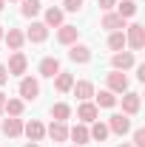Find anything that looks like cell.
I'll return each instance as SVG.
<instances>
[{
	"instance_id": "6da1fadb",
	"label": "cell",
	"mask_w": 145,
	"mask_h": 147,
	"mask_svg": "<svg viewBox=\"0 0 145 147\" xmlns=\"http://www.w3.org/2000/svg\"><path fill=\"white\" fill-rule=\"evenodd\" d=\"M125 45H131L134 51H140L145 45V26L134 23V26H125Z\"/></svg>"
},
{
	"instance_id": "7a4b0ae2",
	"label": "cell",
	"mask_w": 145,
	"mask_h": 147,
	"mask_svg": "<svg viewBox=\"0 0 145 147\" xmlns=\"http://www.w3.org/2000/svg\"><path fill=\"white\" fill-rule=\"evenodd\" d=\"M17 91H20V99L23 102H34L37 96H40V82H37L34 76H23Z\"/></svg>"
},
{
	"instance_id": "3957f363",
	"label": "cell",
	"mask_w": 145,
	"mask_h": 147,
	"mask_svg": "<svg viewBox=\"0 0 145 147\" xmlns=\"http://www.w3.org/2000/svg\"><path fill=\"white\" fill-rule=\"evenodd\" d=\"M105 85H108L111 93H125L128 91V76H125V71H111V74H105Z\"/></svg>"
},
{
	"instance_id": "277c9868",
	"label": "cell",
	"mask_w": 145,
	"mask_h": 147,
	"mask_svg": "<svg viewBox=\"0 0 145 147\" xmlns=\"http://www.w3.org/2000/svg\"><path fill=\"white\" fill-rule=\"evenodd\" d=\"M134 65H137L134 51H114V57H111V68H114V71H128V68H134Z\"/></svg>"
},
{
	"instance_id": "5b68a950",
	"label": "cell",
	"mask_w": 145,
	"mask_h": 147,
	"mask_svg": "<svg viewBox=\"0 0 145 147\" xmlns=\"http://www.w3.org/2000/svg\"><path fill=\"white\" fill-rule=\"evenodd\" d=\"M26 68H29V59H26V54H23V51H14V54L9 57V65H6L9 76H23V74H26Z\"/></svg>"
},
{
	"instance_id": "8992f818",
	"label": "cell",
	"mask_w": 145,
	"mask_h": 147,
	"mask_svg": "<svg viewBox=\"0 0 145 147\" xmlns=\"http://www.w3.org/2000/svg\"><path fill=\"white\" fill-rule=\"evenodd\" d=\"M128 130H131V119H128L125 113H114L108 119V133H117V136H125Z\"/></svg>"
},
{
	"instance_id": "52a82bcc",
	"label": "cell",
	"mask_w": 145,
	"mask_h": 147,
	"mask_svg": "<svg viewBox=\"0 0 145 147\" xmlns=\"http://www.w3.org/2000/svg\"><path fill=\"white\" fill-rule=\"evenodd\" d=\"M77 37H80V28H77V26L63 23V26L57 28V42H60V45H74V42H77Z\"/></svg>"
},
{
	"instance_id": "ba28073f",
	"label": "cell",
	"mask_w": 145,
	"mask_h": 147,
	"mask_svg": "<svg viewBox=\"0 0 145 147\" xmlns=\"http://www.w3.org/2000/svg\"><path fill=\"white\" fill-rule=\"evenodd\" d=\"M0 130H3V136L17 139V136H23V119H20V116H9V119H3Z\"/></svg>"
},
{
	"instance_id": "9c48e42d",
	"label": "cell",
	"mask_w": 145,
	"mask_h": 147,
	"mask_svg": "<svg viewBox=\"0 0 145 147\" xmlns=\"http://www.w3.org/2000/svg\"><path fill=\"white\" fill-rule=\"evenodd\" d=\"M97 116H100V108H97L94 102H80V108H77V119H80L83 125L97 122Z\"/></svg>"
},
{
	"instance_id": "30bf717a",
	"label": "cell",
	"mask_w": 145,
	"mask_h": 147,
	"mask_svg": "<svg viewBox=\"0 0 145 147\" xmlns=\"http://www.w3.org/2000/svg\"><path fill=\"white\" fill-rule=\"evenodd\" d=\"M29 42H46L49 40V26L46 23H31L29 26V31H23Z\"/></svg>"
},
{
	"instance_id": "8fae6325",
	"label": "cell",
	"mask_w": 145,
	"mask_h": 147,
	"mask_svg": "<svg viewBox=\"0 0 145 147\" xmlns=\"http://www.w3.org/2000/svg\"><path fill=\"white\" fill-rule=\"evenodd\" d=\"M23 133L29 136V142H43V139H46V125L37 122V119H31V122L23 125Z\"/></svg>"
},
{
	"instance_id": "7c38bea8",
	"label": "cell",
	"mask_w": 145,
	"mask_h": 147,
	"mask_svg": "<svg viewBox=\"0 0 145 147\" xmlns=\"http://www.w3.org/2000/svg\"><path fill=\"white\" fill-rule=\"evenodd\" d=\"M122 113H125V116H137V113H140V93L137 91H125L122 93Z\"/></svg>"
},
{
	"instance_id": "4fadbf2b",
	"label": "cell",
	"mask_w": 145,
	"mask_h": 147,
	"mask_svg": "<svg viewBox=\"0 0 145 147\" xmlns=\"http://www.w3.org/2000/svg\"><path fill=\"white\" fill-rule=\"evenodd\" d=\"M37 71H40V76H49V79H54L57 74H60V59H57V57H43Z\"/></svg>"
},
{
	"instance_id": "5bb4252c",
	"label": "cell",
	"mask_w": 145,
	"mask_h": 147,
	"mask_svg": "<svg viewBox=\"0 0 145 147\" xmlns=\"http://www.w3.org/2000/svg\"><path fill=\"white\" fill-rule=\"evenodd\" d=\"M68 59H71V62H80V65H85V62H91V48H88V45L74 42L71 51H68Z\"/></svg>"
},
{
	"instance_id": "9a60e30c",
	"label": "cell",
	"mask_w": 145,
	"mask_h": 147,
	"mask_svg": "<svg viewBox=\"0 0 145 147\" xmlns=\"http://www.w3.org/2000/svg\"><path fill=\"white\" fill-rule=\"evenodd\" d=\"M103 28H108V31H125V20L120 17L117 11H105L103 14Z\"/></svg>"
},
{
	"instance_id": "2e32d148",
	"label": "cell",
	"mask_w": 145,
	"mask_h": 147,
	"mask_svg": "<svg viewBox=\"0 0 145 147\" xmlns=\"http://www.w3.org/2000/svg\"><path fill=\"white\" fill-rule=\"evenodd\" d=\"M71 91H74V96H77L80 102H88L91 96H94V85H91L88 79H80V82L71 85Z\"/></svg>"
},
{
	"instance_id": "e0dca14e",
	"label": "cell",
	"mask_w": 145,
	"mask_h": 147,
	"mask_svg": "<svg viewBox=\"0 0 145 147\" xmlns=\"http://www.w3.org/2000/svg\"><path fill=\"white\" fill-rule=\"evenodd\" d=\"M68 139H71V142H74L77 147L88 144V142H91V136H88V127H85L83 122H80V125H74V127L68 130Z\"/></svg>"
},
{
	"instance_id": "ac0fdd59",
	"label": "cell",
	"mask_w": 145,
	"mask_h": 147,
	"mask_svg": "<svg viewBox=\"0 0 145 147\" xmlns=\"http://www.w3.org/2000/svg\"><path fill=\"white\" fill-rule=\"evenodd\" d=\"M3 40H6V45H9L12 51H20V48H23V42H26V34H23L20 28H9V31L3 34Z\"/></svg>"
},
{
	"instance_id": "d6986e66",
	"label": "cell",
	"mask_w": 145,
	"mask_h": 147,
	"mask_svg": "<svg viewBox=\"0 0 145 147\" xmlns=\"http://www.w3.org/2000/svg\"><path fill=\"white\" fill-rule=\"evenodd\" d=\"M46 136H51V142H66V139H68L66 122H51V125L46 127Z\"/></svg>"
},
{
	"instance_id": "ffe728a7",
	"label": "cell",
	"mask_w": 145,
	"mask_h": 147,
	"mask_svg": "<svg viewBox=\"0 0 145 147\" xmlns=\"http://www.w3.org/2000/svg\"><path fill=\"white\" fill-rule=\"evenodd\" d=\"M49 28H60L63 26V9H57V6H51V9H46V20H43Z\"/></svg>"
},
{
	"instance_id": "44dd1931",
	"label": "cell",
	"mask_w": 145,
	"mask_h": 147,
	"mask_svg": "<svg viewBox=\"0 0 145 147\" xmlns=\"http://www.w3.org/2000/svg\"><path fill=\"white\" fill-rule=\"evenodd\" d=\"M88 136L94 139V142H105V139H108V125H105V122H100V119H97V122H91Z\"/></svg>"
},
{
	"instance_id": "7402d4cb",
	"label": "cell",
	"mask_w": 145,
	"mask_h": 147,
	"mask_svg": "<svg viewBox=\"0 0 145 147\" xmlns=\"http://www.w3.org/2000/svg\"><path fill=\"white\" fill-rule=\"evenodd\" d=\"M71 85H74V76H71L68 71H60V74H57L54 88H57L60 93H68V91H71Z\"/></svg>"
},
{
	"instance_id": "603a6c76",
	"label": "cell",
	"mask_w": 145,
	"mask_h": 147,
	"mask_svg": "<svg viewBox=\"0 0 145 147\" xmlns=\"http://www.w3.org/2000/svg\"><path fill=\"white\" fill-rule=\"evenodd\" d=\"M49 113H51V119H54V122H66V119L71 116V108H68L66 102H57V105H51Z\"/></svg>"
},
{
	"instance_id": "cb8c5ba5",
	"label": "cell",
	"mask_w": 145,
	"mask_h": 147,
	"mask_svg": "<svg viewBox=\"0 0 145 147\" xmlns=\"http://www.w3.org/2000/svg\"><path fill=\"white\" fill-rule=\"evenodd\" d=\"M20 3H23V6H20V14H23V17H37L40 9H43L40 0H20Z\"/></svg>"
},
{
	"instance_id": "d4e9b609",
	"label": "cell",
	"mask_w": 145,
	"mask_h": 147,
	"mask_svg": "<svg viewBox=\"0 0 145 147\" xmlns=\"http://www.w3.org/2000/svg\"><path fill=\"white\" fill-rule=\"evenodd\" d=\"M94 96H97V102H94L97 108H114L117 105V96L111 91H100V93H94Z\"/></svg>"
},
{
	"instance_id": "484cf974",
	"label": "cell",
	"mask_w": 145,
	"mask_h": 147,
	"mask_svg": "<svg viewBox=\"0 0 145 147\" xmlns=\"http://www.w3.org/2000/svg\"><path fill=\"white\" fill-rule=\"evenodd\" d=\"M23 108H26V102H23V99H6L3 113H9V116H23Z\"/></svg>"
},
{
	"instance_id": "4316f807",
	"label": "cell",
	"mask_w": 145,
	"mask_h": 147,
	"mask_svg": "<svg viewBox=\"0 0 145 147\" xmlns=\"http://www.w3.org/2000/svg\"><path fill=\"white\" fill-rule=\"evenodd\" d=\"M117 14H120L122 20L134 17V14H137V3H134V0H122V3L117 6Z\"/></svg>"
},
{
	"instance_id": "83f0119b",
	"label": "cell",
	"mask_w": 145,
	"mask_h": 147,
	"mask_svg": "<svg viewBox=\"0 0 145 147\" xmlns=\"http://www.w3.org/2000/svg\"><path fill=\"white\" fill-rule=\"evenodd\" d=\"M108 48H111V51H122V48H125V31H111Z\"/></svg>"
},
{
	"instance_id": "f1b7e54d",
	"label": "cell",
	"mask_w": 145,
	"mask_h": 147,
	"mask_svg": "<svg viewBox=\"0 0 145 147\" xmlns=\"http://www.w3.org/2000/svg\"><path fill=\"white\" fill-rule=\"evenodd\" d=\"M83 0H63V11H80Z\"/></svg>"
},
{
	"instance_id": "f546056e",
	"label": "cell",
	"mask_w": 145,
	"mask_h": 147,
	"mask_svg": "<svg viewBox=\"0 0 145 147\" xmlns=\"http://www.w3.org/2000/svg\"><path fill=\"white\" fill-rule=\"evenodd\" d=\"M134 147H145V130L142 127H137L134 130V142H131Z\"/></svg>"
},
{
	"instance_id": "4dcf8cb0",
	"label": "cell",
	"mask_w": 145,
	"mask_h": 147,
	"mask_svg": "<svg viewBox=\"0 0 145 147\" xmlns=\"http://www.w3.org/2000/svg\"><path fill=\"white\" fill-rule=\"evenodd\" d=\"M114 6H117V0H100V9H103V11H111Z\"/></svg>"
},
{
	"instance_id": "1f68e13d",
	"label": "cell",
	"mask_w": 145,
	"mask_h": 147,
	"mask_svg": "<svg viewBox=\"0 0 145 147\" xmlns=\"http://www.w3.org/2000/svg\"><path fill=\"white\" fill-rule=\"evenodd\" d=\"M9 82V71H6V65H0V88Z\"/></svg>"
},
{
	"instance_id": "d6a6232c",
	"label": "cell",
	"mask_w": 145,
	"mask_h": 147,
	"mask_svg": "<svg viewBox=\"0 0 145 147\" xmlns=\"http://www.w3.org/2000/svg\"><path fill=\"white\" fill-rule=\"evenodd\" d=\"M137 76H140V82H145V65H140V68H137Z\"/></svg>"
},
{
	"instance_id": "836d02e7",
	"label": "cell",
	"mask_w": 145,
	"mask_h": 147,
	"mask_svg": "<svg viewBox=\"0 0 145 147\" xmlns=\"http://www.w3.org/2000/svg\"><path fill=\"white\" fill-rule=\"evenodd\" d=\"M6 99H9V96H6V93L0 91V113H3V108H6Z\"/></svg>"
},
{
	"instance_id": "e575fe53",
	"label": "cell",
	"mask_w": 145,
	"mask_h": 147,
	"mask_svg": "<svg viewBox=\"0 0 145 147\" xmlns=\"http://www.w3.org/2000/svg\"><path fill=\"white\" fill-rule=\"evenodd\" d=\"M3 34H6V28H3V26H0V40H3Z\"/></svg>"
},
{
	"instance_id": "d590c367",
	"label": "cell",
	"mask_w": 145,
	"mask_h": 147,
	"mask_svg": "<svg viewBox=\"0 0 145 147\" xmlns=\"http://www.w3.org/2000/svg\"><path fill=\"white\" fill-rule=\"evenodd\" d=\"M26 147H37V142H29V144H26Z\"/></svg>"
},
{
	"instance_id": "8d00e7d4",
	"label": "cell",
	"mask_w": 145,
	"mask_h": 147,
	"mask_svg": "<svg viewBox=\"0 0 145 147\" xmlns=\"http://www.w3.org/2000/svg\"><path fill=\"white\" fill-rule=\"evenodd\" d=\"M3 6H6V0H0V11H3Z\"/></svg>"
},
{
	"instance_id": "74e56055",
	"label": "cell",
	"mask_w": 145,
	"mask_h": 147,
	"mask_svg": "<svg viewBox=\"0 0 145 147\" xmlns=\"http://www.w3.org/2000/svg\"><path fill=\"white\" fill-rule=\"evenodd\" d=\"M120 147H134V144H125V142H122V144H120Z\"/></svg>"
},
{
	"instance_id": "f35d334b",
	"label": "cell",
	"mask_w": 145,
	"mask_h": 147,
	"mask_svg": "<svg viewBox=\"0 0 145 147\" xmlns=\"http://www.w3.org/2000/svg\"><path fill=\"white\" fill-rule=\"evenodd\" d=\"M6 3H14V0H6Z\"/></svg>"
},
{
	"instance_id": "ab89813d",
	"label": "cell",
	"mask_w": 145,
	"mask_h": 147,
	"mask_svg": "<svg viewBox=\"0 0 145 147\" xmlns=\"http://www.w3.org/2000/svg\"><path fill=\"white\" fill-rule=\"evenodd\" d=\"M74 147H77V144H74Z\"/></svg>"
}]
</instances>
